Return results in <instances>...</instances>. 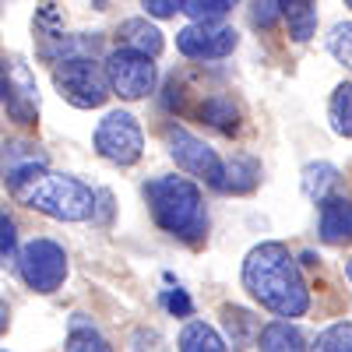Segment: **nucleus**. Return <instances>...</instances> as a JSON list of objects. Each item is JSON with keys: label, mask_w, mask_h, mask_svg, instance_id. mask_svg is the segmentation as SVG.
Segmentation results:
<instances>
[{"label": "nucleus", "mask_w": 352, "mask_h": 352, "mask_svg": "<svg viewBox=\"0 0 352 352\" xmlns=\"http://www.w3.org/2000/svg\"><path fill=\"white\" fill-rule=\"evenodd\" d=\"M243 285L247 292L278 317H300L310 307V289L296 257L282 243H261L243 261Z\"/></svg>", "instance_id": "f257e3e1"}, {"label": "nucleus", "mask_w": 352, "mask_h": 352, "mask_svg": "<svg viewBox=\"0 0 352 352\" xmlns=\"http://www.w3.org/2000/svg\"><path fill=\"white\" fill-rule=\"evenodd\" d=\"M144 201L159 229L169 236L197 243L208 232V212H204V197L194 180L187 176H155L152 184H144Z\"/></svg>", "instance_id": "f03ea898"}, {"label": "nucleus", "mask_w": 352, "mask_h": 352, "mask_svg": "<svg viewBox=\"0 0 352 352\" xmlns=\"http://www.w3.org/2000/svg\"><path fill=\"white\" fill-rule=\"evenodd\" d=\"M11 194L21 204H28V208H36L50 219H60V222H85L96 212L92 187H85L81 180H74V176L46 173V169L39 176H32L28 184L14 187Z\"/></svg>", "instance_id": "7ed1b4c3"}, {"label": "nucleus", "mask_w": 352, "mask_h": 352, "mask_svg": "<svg viewBox=\"0 0 352 352\" xmlns=\"http://www.w3.org/2000/svg\"><path fill=\"white\" fill-rule=\"evenodd\" d=\"M53 85H56V92L78 109H99L113 92L109 71L102 64H96L92 56H67V60H56Z\"/></svg>", "instance_id": "20e7f679"}, {"label": "nucleus", "mask_w": 352, "mask_h": 352, "mask_svg": "<svg viewBox=\"0 0 352 352\" xmlns=\"http://www.w3.org/2000/svg\"><path fill=\"white\" fill-rule=\"evenodd\" d=\"M96 152L102 159H109L113 166H134L144 152L141 124L124 109L106 113L99 120V127H96Z\"/></svg>", "instance_id": "39448f33"}, {"label": "nucleus", "mask_w": 352, "mask_h": 352, "mask_svg": "<svg viewBox=\"0 0 352 352\" xmlns=\"http://www.w3.org/2000/svg\"><path fill=\"white\" fill-rule=\"evenodd\" d=\"M18 272H21L28 289L53 292V289H60V282L67 275V254L53 240H32L18 254Z\"/></svg>", "instance_id": "423d86ee"}, {"label": "nucleus", "mask_w": 352, "mask_h": 352, "mask_svg": "<svg viewBox=\"0 0 352 352\" xmlns=\"http://www.w3.org/2000/svg\"><path fill=\"white\" fill-rule=\"evenodd\" d=\"M109 85H113V92L120 96V99H144L155 88V64H152V56L148 53H138L131 46L124 50H116L109 53Z\"/></svg>", "instance_id": "0eeeda50"}, {"label": "nucleus", "mask_w": 352, "mask_h": 352, "mask_svg": "<svg viewBox=\"0 0 352 352\" xmlns=\"http://www.w3.org/2000/svg\"><path fill=\"white\" fill-rule=\"evenodd\" d=\"M166 144H169V155L176 159V166H180L184 173L190 176H201V180H208L212 187L222 184V159L215 155V148H208L201 138H194L190 131L184 127H166Z\"/></svg>", "instance_id": "6e6552de"}, {"label": "nucleus", "mask_w": 352, "mask_h": 352, "mask_svg": "<svg viewBox=\"0 0 352 352\" xmlns=\"http://www.w3.org/2000/svg\"><path fill=\"white\" fill-rule=\"evenodd\" d=\"M236 43H240L236 28L222 21H194L176 32V50L190 60H222L236 50Z\"/></svg>", "instance_id": "1a4fd4ad"}, {"label": "nucleus", "mask_w": 352, "mask_h": 352, "mask_svg": "<svg viewBox=\"0 0 352 352\" xmlns=\"http://www.w3.org/2000/svg\"><path fill=\"white\" fill-rule=\"evenodd\" d=\"M0 169H4V184L14 190V187L28 184L32 176H39L46 169V155L36 148V144L18 141V144H8L4 148V155H0Z\"/></svg>", "instance_id": "9d476101"}, {"label": "nucleus", "mask_w": 352, "mask_h": 352, "mask_svg": "<svg viewBox=\"0 0 352 352\" xmlns=\"http://www.w3.org/2000/svg\"><path fill=\"white\" fill-rule=\"evenodd\" d=\"M320 240L324 243H352V201L349 197H324L320 201Z\"/></svg>", "instance_id": "9b49d317"}, {"label": "nucleus", "mask_w": 352, "mask_h": 352, "mask_svg": "<svg viewBox=\"0 0 352 352\" xmlns=\"http://www.w3.org/2000/svg\"><path fill=\"white\" fill-rule=\"evenodd\" d=\"M8 106H11V113L18 116L21 124H32L36 120L39 92H36V78L28 74L25 64H14L11 67V78H8Z\"/></svg>", "instance_id": "f8f14e48"}, {"label": "nucleus", "mask_w": 352, "mask_h": 352, "mask_svg": "<svg viewBox=\"0 0 352 352\" xmlns=\"http://www.w3.org/2000/svg\"><path fill=\"white\" fill-rule=\"evenodd\" d=\"M120 39L124 46L138 50V53H148V56H159L162 53V32L148 21V18H131L120 25Z\"/></svg>", "instance_id": "ddd939ff"}, {"label": "nucleus", "mask_w": 352, "mask_h": 352, "mask_svg": "<svg viewBox=\"0 0 352 352\" xmlns=\"http://www.w3.org/2000/svg\"><path fill=\"white\" fill-rule=\"evenodd\" d=\"M257 349L261 352H307V338L300 335V328H292L289 320H272V324L261 331Z\"/></svg>", "instance_id": "4468645a"}, {"label": "nucleus", "mask_w": 352, "mask_h": 352, "mask_svg": "<svg viewBox=\"0 0 352 352\" xmlns=\"http://www.w3.org/2000/svg\"><path fill=\"white\" fill-rule=\"evenodd\" d=\"M257 180H261V166H257L250 155H232V159H229V166H226V173H222L219 190L247 194V190H254V187H257Z\"/></svg>", "instance_id": "2eb2a0df"}, {"label": "nucleus", "mask_w": 352, "mask_h": 352, "mask_svg": "<svg viewBox=\"0 0 352 352\" xmlns=\"http://www.w3.org/2000/svg\"><path fill=\"white\" fill-rule=\"evenodd\" d=\"M282 18H289V32L296 43H307L317 28V8L314 0H278Z\"/></svg>", "instance_id": "dca6fc26"}, {"label": "nucleus", "mask_w": 352, "mask_h": 352, "mask_svg": "<svg viewBox=\"0 0 352 352\" xmlns=\"http://www.w3.org/2000/svg\"><path fill=\"white\" fill-rule=\"evenodd\" d=\"M180 352H229L222 335L204 324V320H190V324L180 331Z\"/></svg>", "instance_id": "f3484780"}, {"label": "nucleus", "mask_w": 352, "mask_h": 352, "mask_svg": "<svg viewBox=\"0 0 352 352\" xmlns=\"http://www.w3.org/2000/svg\"><path fill=\"white\" fill-rule=\"evenodd\" d=\"M335 180H338V169L331 162H314L303 169V194L310 201H324L328 190L335 187Z\"/></svg>", "instance_id": "a211bd4d"}, {"label": "nucleus", "mask_w": 352, "mask_h": 352, "mask_svg": "<svg viewBox=\"0 0 352 352\" xmlns=\"http://www.w3.org/2000/svg\"><path fill=\"white\" fill-rule=\"evenodd\" d=\"M328 116H331V131L335 134H342V138L352 134V85H338L335 88Z\"/></svg>", "instance_id": "6ab92c4d"}, {"label": "nucleus", "mask_w": 352, "mask_h": 352, "mask_svg": "<svg viewBox=\"0 0 352 352\" xmlns=\"http://www.w3.org/2000/svg\"><path fill=\"white\" fill-rule=\"evenodd\" d=\"M201 116L212 127H219V131H232V127H236V120H240V109L232 106V99H226V96H212L208 102L201 106Z\"/></svg>", "instance_id": "aec40b11"}, {"label": "nucleus", "mask_w": 352, "mask_h": 352, "mask_svg": "<svg viewBox=\"0 0 352 352\" xmlns=\"http://www.w3.org/2000/svg\"><path fill=\"white\" fill-rule=\"evenodd\" d=\"M67 352H113V345L88 324H74L67 335Z\"/></svg>", "instance_id": "412c9836"}, {"label": "nucleus", "mask_w": 352, "mask_h": 352, "mask_svg": "<svg viewBox=\"0 0 352 352\" xmlns=\"http://www.w3.org/2000/svg\"><path fill=\"white\" fill-rule=\"evenodd\" d=\"M240 0H184V11L190 21H222L226 11H232Z\"/></svg>", "instance_id": "4be33fe9"}, {"label": "nucleus", "mask_w": 352, "mask_h": 352, "mask_svg": "<svg viewBox=\"0 0 352 352\" xmlns=\"http://www.w3.org/2000/svg\"><path fill=\"white\" fill-rule=\"evenodd\" d=\"M310 352H352V324H331L328 331H320Z\"/></svg>", "instance_id": "5701e85b"}, {"label": "nucleus", "mask_w": 352, "mask_h": 352, "mask_svg": "<svg viewBox=\"0 0 352 352\" xmlns=\"http://www.w3.org/2000/svg\"><path fill=\"white\" fill-rule=\"evenodd\" d=\"M328 50L338 64L352 67V21H338L331 28V36H328Z\"/></svg>", "instance_id": "b1692460"}, {"label": "nucleus", "mask_w": 352, "mask_h": 352, "mask_svg": "<svg viewBox=\"0 0 352 352\" xmlns=\"http://www.w3.org/2000/svg\"><path fill=\"white\" fill-rule=\"evenodd\" d=\"M14 247H18V232H14V222L0 212V261H11L14 257Z\"/></svg>", "instance_id": "393cba45"}, {"label": "nucleus", "mask_w": 352, "mask_h": 352, "mask_svg": "<svg viewBox=\"0 0 352 352\" xmlns=\"http://www.w3.org/2000/svg\"><path fill=\"white\" fill-rule=\"evenodd\" d=\"M278 18H282L278 0H254V25H261V28H272Z\"/></svg>", "instance_id": "a878e982"}, {"label": "nucleus", "mask_w": 352, "mask_h": 352, "mask_svg": "<svg viewBox=\"0 0 352 352\" xmlns=\"http://www.w3.org/2000/svg\"><path fill=\"white\" fill-rule=\"evenodd\" d=\"M141 4L152 18H173L176 11H184V0H141Z\"/></svg>", "instance_id": "bb28decb"}, {"label": "nucleus", "mask_w": 352, "mask_h": 352, "mask_svg": "<svg viewBox=\"0 0 352 352\" xmlns=\"http://www.w3.org/2000/svg\"><path fill=\"white\" fill-rule=\"evenodd\" d=\"M166 307H169V314H176V317H190V296L184 289H176V292H166Z\"/></svg>", "instance_id": "cd10ccee"}, {"label": "nucleus", "mask_w": 352, "mask_h": 352, "mask_svg": "<svg viewBox=\"0 0 352 352\" xmlns=\"http://www.w3.org/2000/svg\"><path fill=\"white\" fill-rule=\"evenodd\" d=\"M4 328H8V307L0 303V331H4Z\"/></svg>", "instance_id": "c85d7f7f"}, {"label": "nucleus", "mask_w": 352, "mask_h": 352, "mask_svg": "<svg viewBox=\"0 0 352 352\" xmlns=\"http://www.w3.org/2000/svg\"><path fill=\"white\" fill-rule=\"evenodd\" d=\"M4 92H8V85H4V60H0V99H4Z\"/></svg>", "instance_id": "c756f323"}, {"label": "nucleus", "mask_w": 352, "mask_h": 352, "mask_svg": "<svg viewBox=\"0 0 352 352\" xmlns=\"http://www.w3.org/2000/svg\"><path fill=\"white\" fill-rule=\"evenodd\" d=\"M345 275H349V278H352V261H349V264H345Z\"/></svg>", "instance_id": "7c9ffc66"}, {"label": "nucleus", "mask_w": 352, "mask_h": 352, "mask_svg": "<svg viewBox=\"0 0 352 352\" xmlns=\"http://www.w3.org/2000/svg\"><path fill=\"white\" fill-rule=\"evenodd\" d=\"M345 8H352V0H345Z\"/></svg>", "instance_id": "2f4dec72"}, {"label": "nucleus", "mask_w": 352, "mask_h": 352, "mask_svg": "<svg viewBox=\"0 0 352 352\" xmlns=\"http://www.w3.org/2000/svg\"><path fill=\"white\" fill-rule=\"evenodd\" d=\"M96 4H106V0H96Z\"/></svg>", "instance_id": "473e14b6"}]
</instances>
